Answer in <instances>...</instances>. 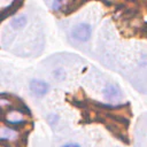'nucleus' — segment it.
I'll return each instance as SVG.
<instances>
[{
  "mask_svg": "<svg viewBox=\"0 0 147 147\" xmlns=\"http://www.w3.org/2000/svg\"><path fill=\"white\" fill-rule=\"evenodd\" d=\"M103 95L107 100H115L119 96V90L116 85H108L105 90H103Z\"/></svg>",
  "mask_w": 147,
  "mask_h": 147,
  "instance_id": "obj_3",
  "label": "nucleus"
},
{
  "mask_svg": "<svg viewBox=\"0 0 147 147\" xmlns=\"http://www.w3.org/2000/svg\"><path fill=\"white\" fill-rule=\"evenodd\" d=\"M91 34H92V28L87 23H79L71 31V37L80 42L87 41L91 38Z\"/></svg>",
  "mask_w": 147,
  "mask_h": 147,
  "instance_id": "obj_1",
  "label": "nucleus"
},
{
  "mask_svg": "<svg viewBox=\"0 0 147 147\" xmlns=\"http://www.w3.org/2000/svg\"><path fill=\"white\" fill-rule=\"evenodd\" d=\"M10 24H11L13 28H22V26H24V25L26 24V17H25L24 15H21V16H18V17L14 18V20L10 22Z\"/></svg>",
  "mask_w": 147,
  "mask_h": 147,
  "instance_id": "obj_4",
  "label": "nucleus"
},
{
  "mask_svg": "<svg viewBox=\"0 0 147 147\" xmlns=\"http://www.w3.org/2000/svg\"><path fill=\"white\" fill-rule=\"evenodd\" d=\"M64 2H65V0H54V2H53V9H60Z\"/></svg>",
  "mask_w": 147,
  "mask_h": 147,
  "instance_id": "obj_5",
  "label": "nucleus"
},
{
  "mask_svg": "<svg viewBox=\"0 0 147 147\" xmlns=\"http://www.w3.org/2000/svg\"><path fill=\"white\" fill-rule=\"evenodd\" d=\"M62 147H80V146L77 145V144H67V145H64Z\"/></svg>",
  "mask_w": 147,
  "mask_h": 147,
  "instance_id": "obj_6",
  "label": "nucleus"
},
{
  "mask_svg": "<svg viewBox=\"0 0 147 147\" xmlns=\"http://www.w3.org/2000/svg\"><path fill=\"white\" fill-rule=\"evenodd\" d=\"M30 91L32 92V94L34 96H44L47 92H48V84L42 82V80H39V79H33L31 80L30 83Z\"/></svg>",
  "mask_w": 147,
  "mask_h": 147,
  "instance_id": "obj_2",
  "label": "nucleus"
}]
</instances>
